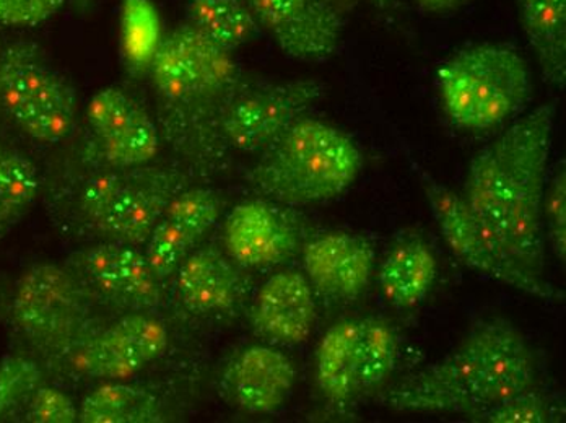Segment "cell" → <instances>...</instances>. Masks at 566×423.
<instances>
[{
    "instance_id": "cell-2",
    "label": "cell",
    "mask_w": 566,
    "mask_h": 423,
    "mask_svg": "<svg viewBox=\"0 0 566 423\" xmlns=\"http://www.w3.org/2000/svg\"><path fill=\"white\" fill-rule=\"evenodd\" d=\"M557 103L511 124L472 158L462 199L475 219L527 273L544 277L542 199Z\"/></svg>"
},
{
    "instance_id": "cell-23",
    "label": "cell",
    "mask_w": 566,
    "mask_h": 423,
    "mask_svg": "<svg viewBox=\"0 0 566 423\" xmlns=\"http://www.w3.org/2000/svg\"><path fill=\"white\" fill-rule=\"evenodd\" d=\"M437 260L427 244L410 240L397 244L379 269V287L389 305L410 309L433 287Z\"/></svg>"
},
{
    "instance_id": "cell-10",
    "label": "cell",
    "mask_w": 566,
    "mask_h": 423,
    "mask_svg": "<svg viewBox=\"0 0 566 423\" xmlns=\"http://www.w3.org/2000/svg\"><path fill=\"white\" fill-rule=\"evenodd\" d=\"M64 266L96 303L126 313H151L165 300L164 281L154 273L142 247L96 242L75 251Z\"/></svg>"
},
{
    "instance_id": "cell-5",
    "label": "cell",
    "mask_w": 566,
    "mask_h": 423,
    "mask_svg": "<svg viewBox=\"0 0 566 423\" xmlns=\"http://www.w3.org/2000/svg\"><path fill=\"white\" fill-rule=\"evenodd\" d=\"M95 303L64 264H33L15 282L10 325L46 377L102 329Z\"/></svg>"
},
{
    "instance_id": "cell-8",
    "label": "cell",
    "mask_w": 566,
    "mask_h": 423,
    "mask_svg": "<svg viewBox=\"0 0 566 423\" xmlns=\"http://www.w3.org/2000/svg\"><path fill=\"white\" fill-rule=\"evenodd\" d=\"M161 137L150 113L123 88L96 92L86 105L85 130L59 173L84 175L103 168L154 163Z\"/></svg>"
},
{
    "instance_id": "cell-9",
    "label": "cell",
    "mask_w": 566,
    "mask_h": 423,
    "mask_svg": "<svg viewBox=\"0 0 566 423\" xmlns=\"http://www.w3.org/2000/svg\"><path fill=\"white\" fill-rule=\"evenodd\" d=\"M420 175L424 194L440 232L443 233L444 242L465 266L541 300H564V294L554 285L545 282L544 277H536L524 271L506 253L505 247L496 242L495 236L475 219L474 213L469 211L462 195L434 181L424 171H420Z\"/></svg>"
},
{
    "instance_id": "cell-21",
    "label": "cell",
    "mask_w": 566,
    "mask_h": 423,
    "mask_svg": "<svg viewBox=\"0 0 566 423\" xmlns=\"http://www.w3.org/2000/svg\"><path fill=\"white\" fill-rule=\"evenodd\" d=\"M520 22L548 84L566 82V0H517Z\"/></svg>"
},
{
    "instance_id": "cell-27",
    "label": "cell",
    "mask_w": 566,
    "mask_h": 423,
    "mask_svg": "<svg viewBox=\"0 0 566 423\" xmlns=\"http://www.w3.org/2000/svg\"><path fill=\"white\" fill-rule=\"evenodd\" d=\"M160 13L151 0H123L119 43L124 65L134 77L148 74L164 41Z\"/></svg>"
},
{
    "instance_id": "cell-26",
    "label": "cell",
    "mask_w": 566,
    "mask_h": 423,
    "mask_svg": "<svg viewBox=\"0 0 566 423\" xmlns=\"http://www.w3.org/2000/svg\"><path fill=\"white\" fill-rule=\"evenodd\" d=\"M43 191V175L13 144L0 140V242L29 213Z\"/></svg>"
},
{
    "instance_id": "cell-20",
    "label": "cell",
    "mask_w": 566,
    "mask_h": 423,
    "mask_svg": "<svg viewBox=\"0 0 566 423\" xmlns=\"http://www.w3.org/2000/svg\"><path fill=\"white\" fill-rule=\"evenodd\" d=\"M172 278L176 297L192 315H230L247 298L248 282L241 267L217 246L192 251Z\"/></svg>"
},
{
    "instance_id": "cell-29",
    "label": "cell",
    "mask_w": 566,
    "mask_h": 423,
    "mask_svg": "<svg viewBox=\"0 0 566 423\" xmlns=\"http://www.w3.org/2000/svg\"><path fill=\"white\" fill-rule=\"evenodd\" d=\"M46 381L43 367L29 353H7L0 360V423L20 422L31 395Z\"/></svg>"
},
{
    "instance_id": "cell-11",
    "label": "cell",
    "mask_w": 566,
    "mask_h": 423,
    "mask_svg": "<svg viewBox=\"0 0 566 423\" xmlns=\"http://www.w3.org/2000/svg\"><path fill=\"white\" fill-rule=\"evenodd\" d=\"M326 93L314 78L271 82L255 81L227 112L223 133L233 151L259 155L306 115Z\"/></svg>"
},
{
    "instance_id": "cell-7",
    "label": "cell",
    "mask_w": 566,
    "mask_h": 423,
    "mask_svg": "<svg viewBox=\"0 0 566 423\" xmlns=\"http://www.w3.org/2000/svg\"><path fill=\"white\" fill-rule=\"evenodd\" d=\"M448 118L465 130H489L517 115L531 95L526 61L506 44H478L454 54L438 75Z\"/></svg>"
},
{
    "instance_id": "cell-28",
    "label": "cell",
    "mask_w": 566,
    "mask_h": 423,
    "mask_svg": "<svg viewBox=\"0 0 566 423\" xmlns=\"http://www.w3.org/2000/svg\"><path fill=\"white\" fill-rule=\"evenodd\" d=\"M399 356L397 337L381 319H360L358 337V388L375 391L388 381Z\"/></svg>"
},
{
    "instance_id": "cell-30",
    "label": "cell",
    "mask_w": 566,
    "mask_h": 423,
    "mask_svg": "<svg viewBox=\"0 0 566 423\" xmlns=\"http://www.w3.org/2000/svg\"><path fill=\"white\" fill-rule=\"evenodd\" d=\"M469 421L479 423H551L558 421V412L547 395L527 390L511 395L506 401L472 415Z\"/></svg>"
},
{
    "instance_id": "cell-15",
    "label": "cell",
    "mask_w": 566,
    "mask_h": 423,
    "mask_svg": "<svg viewBox=\"0 0 566 423\" xmlns=\"http://www.w3.org/2000/svg\"><path fill=\"white\" fill-rule=\"evenodd\" d=\"M286 205L251 199L234 205L223 226L226 253L241 269L281 266L302 251L305 230Z\"/></svg>"
},
{
    "instance_id": "cell-22",
    "label": "cell",
    "mask_w": 566,
    "mask_h": 423,
    "mask_svg": "<svg viewBox=\"0 0 566 423\" xmlns=\"http://www.w3.org/2000/svg\"><path fill=\"white\" fill-rule=\"evenodd\" d=\"M358 337L360 319L337 322L324 334L316 350V381L321 393L334 404H345L360 393L358 388Z\"/></svg>"
},
{
    "instance_id": "cell-32",
    "label": "cell",
    "mask_w": 566,
    "mask_h": 423,
    "mask_svg": "<svg viewBox=\"0 0 566 423\" xmlns=\"http://www.w3.org/2000/svg\"><path fill=\"white\" fill-rule=\"evenodd\" d=\"M20 422L75 423L78 422V405L71 395L46 381L31 395Z\"/></svg>"
},
{
    "instance_id": "cell-16",
    "label": "cell",
    "mask_w": 566,
    "mask_h": 423,
    "mask_svg": "<svg viewBox=\"0 0 566 423\" xmlns=\"http://www.w3.org/2000/svg\"><path fill=\"white\" fill-rule=\"evenodd\" d=\"M226 208L222 192L198 184L172 199L142 247L160 281L167 282L175 275L182 261L219 222Z\"/></svg>"
},
{
    "instance_id": "cell-4",
    "label": "cell",
    "mask_w": 566,
    "mask_h": 423,
    "mask_svg": "<svg viewBox=\"0 0 566 423\" xmlns=\"http://www.w3.org/2000/svg\"><path fill=\"white\" fill-rule=\"evenodd\" d=\"M361 167L364 157L347 134L303 116L259 154L244 181L259 198L303 208L347 191Z\"/></svg>"
},
{
    "instance_id": "cell-18",
    "label": "cell",
    "mask_w": 566,
    "mask_h": 423,
    "mask_svg": "<svg viewBox=\"0 0 566 423\" xmlns=\"http://www.w3.org/2000/svg\"><path fill=\"white\" fill-rule=\"evenodd\" d=\"M303 267L314 290L333 300L364 294L375 271L371 244L348 233H326L303 244Z\"/></svg>"
},
{
    "instance_id": "cell-25",
    "label": "cell",
    "mask_w": 566,
    "mask_h": 423,
    "mask_svg": "<svg viewBox=\"0 0 566 423\" xmlns=\"http://www.w3.org/2000/svg\"><path fill=\"white\" fill-rule=\"evenodd\" d=\"M186 13L189 25L230 53L247 46L261 31L251 0H186Z\"/></svg>"
},
{
    "instance_id": "cell-35",
    "label": "cell",
    "mask_w": 566,
    "mask_h": 423,
    "mask_svg": "<svg viewBox=\"0 0 566 423\" xmlns=\"http://www.w3.org/2000/svg\"><path fill=\"white\" fill-rule=\"evenodd\" d=\"M371 2L386 13L395 12L397 6H399V0H371Z\"/></svg>"
},
{
    "instance_id": "cell-1",
    "label": "cell",
    "mask_w": 566,
    "mask_h": 423,
    "mask_svg": "<svg viewBox=\"0 0 566 423\" xmlns=\"http://www.w3.org/2000/svg\"><path fill=\"white\" fill-rule=\"evenodd\" d=\"M161 144L196 182L226 177L234 167L223 121L231 103L255 78L233 53L188 22L165 33L147 74Z\"/></svg>"
},
{
    "instance_id": "cell-24",
    "label": "cell",
    "mask_w": 566,
    "mask_h": 423,
    "mask_svg": "<svg viewBox=\"0 0 566 423\" xmlns=\"http://www.w3.org/2000/svg\"><path fill=\"white\" fill-rule=\"evenodd\" d=\"M164 402L151 391L123 381H106L78 405L82 423H161Z\"/></svg>"
},
{
    "instance_id": "cell-19",
    "label": "cell",
    "mask_w": 566,
    "mask_h": 423,
    "mask_svg": "<svg viewBox=\"0 0 566 423\" xmlns=\"http://www.w3.org/2000/svg\"><path fill=\"white\" fill-rule=\"evenodd\" d=\"M250 321L254 332L275 346H300L316 325L313 287L305 274L272 275L255 295Z\"/></svg>"
},
{
    "instance_id": "cell-34",
    "label": "cell",
    "mask_w": 566,
    "mask_h": 423,
    "mask_svg": "<svg viewBox=\"0 0 566 423\" xmlns=\"http://www.w3.org/2000/svg\"><path fill=\"white\" fill-rule=\"evenodd\" d=\"M471 0H416L417 7L431 15H444L468 6Z\"/></svg>"
},
{
    "instance_id": "cell-6",
    "label": "cell",
    "mask_w": 566,
    "mask_h": 423,
    "mask_svg": "<svg viewBox=\"0 0 566 423\" xmlns=\"http://www.w3.org/2000/svg\"><path fill=\"white\" fill-rule=\"evenodd\" d=\"M78 98L36 41L0 34V140L13 134L40 146L65 142L77 127Z\"/></svg>"
},
{
    "instance_id": "cell-3",
    "label": "cell",
    "mask_w": 566,
    "mask_h": 423,
    "mask_svg": "<svg viewBox=\"0 0 566 423\" xmlns=\"http://www.w3.org/2000/svg\"><path fill=\"white\" fill-rule=\"evenodd\" d=\"M533 349L516 326L483 319L440 362L385 395L399 412H448L471 419L511 395L536 387Z\"/></svg>"
},
{
    "instance_id": "cell-31",
    "label": "cell",
    "mask_w": 566,
    "mask_h": 423,
    "mask_svg": "<svg viewBox=\"0 0 566 423\" xmlns=\"http://www.w3.org/2000/svg\"><path fill=\"white\" fill-rule=\"evenodd\" d=\"M542 223L544 236L555 256L566 260V168L565 160L558 163L554 177L545 186L542 199Z\"/></svg>"
},
{
    "instance_id": "cell-17",
    "label": "cell",
    "mask_w": 566,
    "mask_h": 423,
    "mask_svg": "<svg viewBox=\"0 0 566 423\" xmlns=\"http://www.w3.org/2000/svg\"><path fill=\"white\" fill-rule=\"evenodd\" d=\"M295 381V367L285 353L271 346H250L228 362L220 387L234 408L261 415L281 409Z\"/></svg>"
},
{
    "instance_id": "cell-12",
    "label": "cell",
    "mask_w": 566,
    "mask_h": 423,
    "mask_svg": "<svg viewBox=\"0 0 566 423\" xmlns=\"http://www.w3.org/2000/svg\"><path fill=\"white\" fill-rule=\"evenodd\" d=\"M167 347L161 319L151 313H126L90 336L56 374L72 371L90 380L123 381L160 359Z\"/></svg>"
},
{
    "instance_id": "cell-13",
    "label": "cell",
    "mask_w": 566,
    "mask_h": 423,
    "mask_svg": "<svg viewBox=\"0 0 566 423\" xmlns=\"http://www.w3.org/2000/svg\"><path fill=\"white\" fill-rule=\"evenodd\" d=\"M361 0H251L261 30L293 60L319 62L339 50Z\"/></svg>"
},
{
    "instance_id": "cell-14",
    "label": "cell",
    "mask_w": 566,
    "mask_h": 423,
    "mask_svg": "<svg viewBox=\"0 0 566 423\" xmlns=\"http://www.w3.org/2000/svg\"><path fill=\"white\" fill-rule=\"evenodd\" d=\"M195 184L178 161L130 168L129 180L99 220L93 240L144 247L172 199Z\"/></svg>"
},
{
    "instance_id": "cell-33",
    "label": "cell",
    "mask_w": 566,
    "mask_h": 423,
    "mask_svg": "<svg viewBox=\"0 0 566 423\" xmlns=\"http://www.w3.org/2000/svg\"><path fill=\"white\" fill-rule=\"evenodd\" d=\"M65 0H0V25L22 29L46 22Z\"/></svg>"
}]
</instances>
